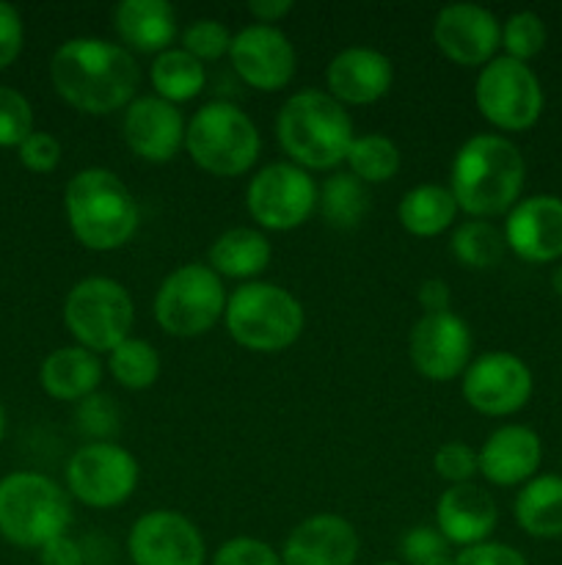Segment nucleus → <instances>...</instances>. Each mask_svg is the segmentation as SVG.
Wrapping results in <instances>:
<instances>
[{"label":"nucleus","instance_id":"31","mask_svg":"<svg viewBox=\"0 0 562 565\" xmlns=\"http://www.w3.org/2000/svg\"><path fill=\"white\" fill-rule=\"evenodd\" d=\"M450 252L463 268L490 270L505 259V232L496 230L490 221H463V224H457L455 230H452Z\"/></svg>","mask_w":562,"mask_h":565},{"label":"nucleus","instance_id":"10","mask_svg":"<svg viewBox=\"0 0 562 565\" xmlns=\"http://www.w3.org/2000/svg\"><path fill=\"white\" fill-rule=\"evenodd\" d=\"M474 103L483 119L501 132H523L543 114V86L532 66L507 55H496L479 70Z\"/></svg>","mask_w":562,"mask_h":565},{"label":"nucleus","instance_id":"15","mask_svg":"<svg viewBox=\"0 0 562 565\" xmlns=\"http://www.w3.org/2000/svg\"><path fill=\"white\" fill-rule=\"evenodd\" d=\"M132 565H207V544L196 524L176 511H149L127 535Z\"/></svg>","mask_w":562,"mask_h":565},{"label":"nucleus","instance_id":"25","mask_svg":"<svg viewBox=\"0 0 562 565\" xmlns=\"http://www.w3.org/2000/svg\"><path fill=\"white\" fill-rule=\"evenodd\" d=\"M39 384L53 401L80 403L102 384V362L80 345H64L47 353L39 370Z\"/></svg>","mask_w":562,"mask_h":565},{"label":"nucleus","instance_id":"41","mask_svg":"<svg viewBox=\"0 0 562 565\" xmlns=\"http://www.w3.org/2000/svg\"><path fill=\"white\" fill-rule=\"evenodd\" d=\"M17 152H20V163L25 166L28 171H33V174H50V171L58 169L64 149H61V141L55 136L33 130L31 136L20 143Z\"/></svg>","mask_w":562,"mask_h":565},{"label":"nucleus","instance_id":"1","mask_svg":"<svg viewBox=\"0 0 562 565\" xmlns=\"http://www.w3.org/2000/svg\"><path fill=\"white\" fill-rule=\"evenodd\" d=\"M55 94L75 110L105 116L136 99L141 70L130 50L99 36L66 39L50 58Z\"/></svg>","mask_w":562,"mask_h":565},{"label":"nucleus","instance_id":"40","mask_svg":"<svg viewBox=\"0 0 562 565\" xmlns=\"http://www.w3.org/2000/svg\"><path fill=\"white\" fill-rule=\"evenodd\" d=\"M209 565H281V555L264 541L251 535H237L224 541Z\"/></svg>","mask_w":562,"mask_h":565},{"label":"nucleus","instance_id":"32","mask_svg":"<svg viewBox=\"0 0 562 565\" xmlns=\"http://www.w3.org/2000/svg\"><path fill=\"white\" fill-rule=\"evenodd\" d=\"M345 163L364 185H380L400 171V149L383 132H367L353 138Z\"/></svg>","mask_w":562,"mask_h":565},{"label":"nucleus","instance_id":"42","mask_svg":"<svg viewBox=\"0 0 562 565\" xmlns=\"http://www.w3.org/2000/svg\"><path fill=\"white\" fill-rule=\"evenodd\" d=\"M455 565H529L527 557L510 544L485 541V544L468 546L455 555Z\"/></svg>","mask_w":562,"mask_h":565},{"label":"nucleus","instance_id":"2","mask_svg":"<svg viewBox=\"0 0 562 565\" xmlns=\"http://www.w3.org/2000/svg\"><path fill=\"white\" fill-rule=\"evenodd\" d=\"M527 163L510 138L479 132L463 141L450 166V191L457 210L479 221L507 215L521 202Z\"/></svg>","mask_w":562,"mask_h":565},{"label":"nucleus","instance_id":"16","mask_svg":"<svg viewBox=\"0 0 562 565\" xmlns=\"http://www.w3.org/2000/svg\"><path fill=\"white\" fill-rule=\"evenodd\" d=\"M229 61L246 86L268 94L290 86L298 66L290 36L281 28L259 25V22L240 28L231 36Z\"/></svg>","mask_w":562,"mask_h":565},{"label":"nucleus","instance_id":"12","mask_svg":"<svg viewBox=\"0 0 562 565\" xmlns=\"http://www.w3.org/2000/svg\"><path fill=\"white\" fill-rule=\"evenodd\" d=\"M317 182L295 163H268L246 188L248 215L259 230L292 232L306 224L317 210Z\"/></svg>","mask_w":562,"mask_h":565},{"label":"nucleus","instance_id":"19","mask_svg":"<svg viewBox=\"0 0 562 565\" xmlns=\"http://www.w3.org/2000/svg\"><path fill=\"white\" fill-rule=\"evenodd\" d=\"M185 119L180 108L160 97H138L127 105L125 121H121V136L147 163H169L185 147Z\"/></svg>","mask_w":562,"mask_h":565},{"label":"nucleus","instance_id":"24","mask_svg":"<svg viewBox=\"0 0 562 565\" xmlns=\"http://www.w3.org/2000/svg\"><path fill=\"white\" fill-rule=\"evenodd\" d=\"M114 28L125 50L160 55L174 47L176 11L165 0H121L114 9Z\"/></svg>","mask_w":562,"mask_h":565},{"label":"nucleus","instance_id":"21","mask_svg":"<svg viewBox=\"0 0 562 565\" xmlns=\"http://www.w3.org/2000/svg\"><path fill=\"white\" fill-rule=\"evenodd\" d=\"M358 533L336 513H317L292 527L281 546V565H356Z\"/></svg>","mask_w":562,"mask_h":565},{"label":"nucleus","instance_id":"39","mask_svg":"<svg viewBox=\"0 0 562 565\" xmlns=\"http://www.w3.org/2000/svg\"><path fill=\"white\" fill-rule=\"evenodd\" d=\"M433 469L441 480L450 486L472 483L474 475L479 472L477 450L466 441H444L433 456Z\"/></svg>","mask_w":562,"mask_h":565},{"label":"nucleus","instance_id":"6","mask_svg":"<svg viewBox=\"0 0 562 565\" xmlns=\"http://www.w3.org/2000/svg\"><path fill=\"white\" fill-rule=\"evenodd\" d=\"M72 524L69 491L42 472H11L0 480V535L20 550H42Z\"/></svg>","mask_w":562,"mask_h":565},{"label":"nucleus","instance_id":"26","mask_svg":"<svg viewBox=\"0 0 562 565\" xmlns=\"http://www.w3.org/2000/svg\"><path fill=\"white\" fill-rule=\"evenodd\" d=\"M273 248L262 230L253 226H235L213 241L207 252V265L220 279L257 281L262 270H268Z\"/></svg>","mask_w":562,"mask_h":565},{"label":"nucleus","instance_id":"35","mask_svg":"<svg viewBox=\"0 0 562 565\" xmlns=\"http://www.w3.org/2000/svg\"><path fill=\"white\" fill-rule=\"evenodd\" d=\"M402 565H455V552L450 541L433 527V524H419L402 535L400 544Z\"/></svg>","mask_w":562,"mask_h":565},{"label":"nucleus","instance_id":"23","mask_svg":"<svg viewBox=\"0 0 562 565\" xmlns=\"http://www.w3.org/2000/svg\"><path fill=\"white\" fill-rule=\"evenodd\" d=\"M479 475L490 486H523L534 478L543 461V441L527 425H501L479 447Z\"/></svg>","mask_w":562,"mask_h":565},{"label":"nucleus","instance_id":"5","mask_svg":"<svg viewBox=\"0 0 562 565\" xmlns=\"http://www.w3.org/2000/svg\"><path fill=\"white\" fill-rule=\"evenodd\" d=\"M226 331L253 353H279L295 345L306 326L303 303L273 281H246L226 298Z\"/></svg>","mask_w":562,"mask_h":565},{"label":"nucleus","instance_id":"34","mask_svg":"<svg viewBox=\"0 0 562 565\" xmlns=\"http://www.w3.org/2000/svg\"><path fill=\"white\" fill-rule=\"evenodd\" d=\"M545 39H549L545 22L534 11H516L501 22V50L507 58H516L521 64L543 53Z\"/></svg>","mask_w":562,"mask_h":565},{"label":"nucleus","instance_id":"37","mask_svg":"<svg viewBox=\"0 0 562 565\" xmlns=\"http://www.w3.org/2000/svg\"><path fill=\"white\" fill-rule=\"evenodd\" d=\"M33 132V108L22 92L0 86V147L9 149L25 141Z\"/></svg>","mask_w":562,"mask_h":565},{"label":"nucleus","instance_id":"8","mask_svg":"<svg viewBox=\"0 0 562 565\" xmlns=\"http://www.w3.org/2000/svg\"><path fill=\"white\" fill-rule=\"evenodd\" d=\"M64 323L75 345L99 356L130 337L136 303L121 281L110 276H86L66 292Z\"/></svg>","mask_w":562,"mask_h":565},{"label":"nucleus","instance_id":"28","mask_svg":"<svg viewBox=\"0 0 562 565\" xmlns=\"http://www.w3.org/2000/svg\"><path fill=\"white\" fill-rule=\"evenodd\" d=\"M402 230L413 237H435L450 230L457 218V202L446 185L424 182L402 193L397 207Z\"/></svg>","mask_w":562,"mask_h":565},{"label":"nucleus","instance_id":"20","mask_svg":"<svg viewBox=\"0 0 562 565\" xmlns=\"http://www.w3.org/2000/svg\"><path fill=\"white\" fill-rule=\"evenodd\" d=\"M395 64L375 47H345L331 58L325 86L339 105H372L391 92Z\"/></svg>","mask_w":562,"mask_h":565},{"label":"nucleus","instance_id":"11","mask_svg":"<svg viewBox=\"0 0 562 565\" xmlns=\"http://www.w3.org/2000/svg\"><path fill=\"white\" fill-rule=\"evenodd\" d=\"M141 467L127 447L114 441H88L66 463V491L94 511L125 505L138 489Z\"/></svg>","mask_w":562,"mask_h":565},{"label":"nucleus","instance_id":"27","mask_svg":"<svg viewBox=\"0 0 562 565\" xmlns=\"http://www.w3.org/2000/svg\"><path fill=\"white\" fill-rule=\"evenodd\" d=\"M516 524L540 541L562 539V475H534L516 494Z\"/></svg>","mask_w":562,"mask_h":565},{"label":"nucleus","instance_id":"18","mask_svg":"<svg viewBox=\"0 0 562 565\" xmlns=\"http://www.w3.org/2000/svg\"><path fill=\"white\" fill-rule=\"evenodd\" d=\"M505 243L518 259L529 265L562 259V199L554 193L521 199L507 213Z\"/></svg>","mask_w":562,"mask_h":565},{"label":"nucleus","instance_id":"13","mask_svg":"<svg viewBox=\"0 0 562 565\" xmlns=\"http://www.w3.org/2000/svg\"><path fill=\"white\" fill-rule=\"evenodd\" d=\"M461 379L463 397L483 417L518 414L534 390L532 370L510 351H488L472 359Z\"/></svg>","mask_w":562,"mask_h":565},{"label":"nucleus","instance_id":"47","mask_svg":"<svg viewBox=\"0 0 562 565\" xmlns=\"http://www.w3.org/2000/svg\"><path fill=\"white\" fill-rule=\"evenodd\" d=\"M551 287H554L556 296H562V263L556 265L554 274H551Z\"/></svg>","mask_w":562,"mask_h":565},{"label":"nucleus","instance_id":"22","mask_svg":"<svg viewBox=\"0 0 562 565\" xmlns=\"http://www.w3.org/2000/svg\"><path fill=\"white\" fill-rule=\"evenodd\" d=\"M499 524L496 500L477 483L450 486L435 502V530L450 541V546H477L490 541Z\"/></svg>","mask_w":562,"mask_h":565},{"label":"nucleus","instance_id":"4","mask_svg":"<svg viewBox=\"0 0 562 565\" xmlns=\"http://www.w3.org/2000/svg\"><path fill=\"white\" fill-rule=\"evenodd\" d=\"M64 210L75 241L88 252L127 246L141 224V210L130 188L108 169H83L66 182Z\"/></svg>","mask_w":562,"mask_h":565},{"label":"nucleus","instance_id":"33","mask_svg":"<svg viewBox=\"0 0 562 565\" xmlns=\"http://www.w3.org/2000/svg\"><path fill=\"white\" fill-rule=\"evenodd\" d=\"M160 370L163 364H160L158 348L138 337H127L108 353V373L114 375L116 384L130 392L149 390L160 379Z\"/></svg>","mask_w":562,"mask_h":565},{"label":"nucleus","instance_id":"14","mask_svg":"<svg viewBox=\"0 0 562 565\" xmlns=\"http://www.w3.org/2000/svg\"><path fill=\"white\" fill-rule=\"evenodd\" d=\"M472 329L455 312L422 315L408 334V356L422 379L450 384L472 364Z\"/></svg>","mask_w":562,"mask_h":565},{"label":"nucleus","instance_id":"29","mask_svg":"<svg viewBox=\"0 0 562 565\" xmlns=\"http://www.w3.org/2000/svg\"><path fill=\"white\" fill-rule=\"evenodd\" d=\"M149 81H152L154 97L180 105L191 103L204 92L207 70H204L202 61H196L182 47H171L165 53L154 55L152 66H149Z\"/></svg>","mask_w":562,"mask_h":565},{"label":"nucleus","instance_id":"45","mask_svg":"<svg viewBox=\"0 0 562 565\" xmlns=\"http://www.w3.org/2000/svg\"><path fill=\"white\" fill-rule=\"evenodd\" d=\"M419 307L424 309V315H441L452 312V290L444 279H424L419 285Z\"/></svg>","mask_w":562,"mask_h":565},{"label":"nucleus","instance_id":"38","mask_svg":"<svg viewBox=\"0 0 562 565\" xmlns=\"http://www.w3.org/2000/svg\"><path fill=\"white\" fill-rule=\"evenodd\" d=\"M77 430L86 434L91 441H110L119 430V408L110 401V395L94 392L91 397L77 403Z\"/></svg>","mask_w":562,"mask_h":565},{"label":"nucleus","instance_id":"30","mask_svg":"<svg viewBox=\"0 0 562 565\" xmlns=\"http://www.w3.org/2000/svg\"><path fill=\"white\" fill-rule=\"evenodd\" d=\"M317 210L323 213L325 224L334 230H353L364 221L369 210V193L361 180L350 171H336L320 185Z\"/></svg>","mask_w":562,"mask_h":565},{"label":"nucleus","instance_id":"48","mask_svg":"<svg viewBox=\"0 0 562 565\" xmlns=\"http://www.w3.org/2000/svg\"><path fill=\"white\" fill-rule=\"evenodd\" d=\"M3 436H6V406L3 401H0V441H3Z\"/></svg>","mask_w":562,"mask_h":565},{"label":"nucleus","instance_id":"9","mask_svg":"<svg viewBox=\"0 0 562 565\" xmlns=\"http://www.w3.org/2000/svg\"><path fill=\"white\" fill-rule=\"evenodd\" d=\"M224 279L207 263H187L171 270L154 292V320L180 340L202 337L215 329L226 312Z\"/></svg>","mask_w":562,"mask_h":565},{"label":"nucleus","instance_id":"36","mask_svg":"<svg viewBox=\"0 0 562 565\" xmlns=\"http://www.w3.org/2000/svg\"><path fill=\"white\" fill-rule=\"evenodd\" d=\"M231 36L235 33L218 20H209V17H202V20H193L191 25L182 31V50L191 53L196 61H218L224 55H229Z\"/></svg>","mask_w":562,"mask_h":565},{"label":"nucleus","instance_id":"7","mask_svg":"<svg viewBox=\"0 0 562 565\" xmlns=\"http://www.w3.org/2000/svg\"><path fill=\"white\" fill-rule=\"evenodd\" d=\"M185 149L207 174L242 177L257 166L262 138L246 110L229 99H213L187 121Z\"/></svg>","mask_w":562,"mask_h":565},{"label":"nucleus","instance_id":"46","mask_svg":"<svg viewBox=\"0 0 562 565\" xmlns=\"http://www.w3.org/2000/svg\"><path fill=\"white\" fill-rule=\"evenodd\" d=\"M292 9H295L292 0H251V3H248V14L253 17V22L273 28L275 22L284 20Z\"/></svg>","mask_w":562,"mask_h":565},{"label":"nucleus","instance_id":"49","mask_svg":"<svg viewBox=\"0 0 562 565\" xmlns=\"http://www.w3.org/2000/svg\"><path fill=\"white\" fill-rule=\"evenodd\" d=\"M375 565H402V563H397V561H383V563H375Z\"/></svg>","mask_w":562,"mask_h":565},{"label":"nucleus","instance_id":"3","mask_svg":"<svg viewBox=\"0 0 562 565\" xmlns=\"http://www.w3.org/2000/svg\"><path fill=\"white\" fill-rule=\"evenodd\" d=\"M353 138L356 132L347 108L320 88L292 94L275 116V141L290 163L306 171H325L345 163Z\"/></svg>","mask_w":562,"mask_h":565},{"label":"nucleus","instance_id":"43","mask_svg":"<svg viewBox=\"0 0 562 565\" xmlns=\"http://www.w3.org/2000/svg\"><path fill=\"white\" fill-rule=\"evenodd\" d=\"M22 42H25V28H22L20 11L0 0V70L20 58Z\"/></svg>","mask_w":562,"mask_h":565},{"label":"nucleus","instance_id":"44","mask_svg":"<svg viewBox=\"0 0 562 565\" xmlns=\"http://www.w3.org/2000/svg\"><path fill=\"white\" fill-rule=\"evenodd\" d=\"M39 565H86V552L75 539L61 535L39 550Z\"/></svg>","mask_w":562,"mask_h":565},{"label":"nucleus","instance_id":"17","mask_svg":"<svg viewBox=\"0 0 562 565\" xmlns=\"http://www.w3.org/2000/svg\"><path fill=\"white\" fill-rule=\"evenodd\" d=\"M433 42L457 66H485L501 47V22L477 3H450L435 14Z\"/></svg>","mask_w":562,"mask_h":565}]
</instances>
